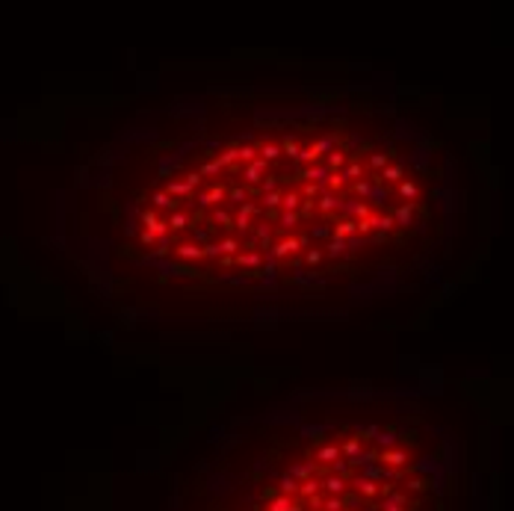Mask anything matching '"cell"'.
<instances>
[{"instance_id":"cell-1","label":"cell","mask_w":514,"mask_h":511,"mask_svg":"<svg viewBox=\"0 0 514 511\" xmlns=\"http://www.w3.org/2000/svg\"><path fill=\"white\" fill-rule=\"evenodd\" d=\"M142 224H145L148 234H154V236H160V240H166V234H168V224L160 222L154 210H145V213H142Z\"/></svg>"},{"instance_id":"cell-2","label":"cell","mask_w":514,"mask_h":511,"mask_svg":"<svg viewBox=\"0 0 514 511\" xmlns=\"http://www.w3.org/2000/svg\"><path fill=\"white\" fill-rule=\"evenodd\" d=\"M298 248H302V246H298V240H292V236H290V240H281V242H278V246H275V248H272V260H278V257H287V254H292V252H298Z\"/></svg>"},{"instance_id":"cell-3","label":"cell","mask_w":514,"mask_h":511,"mask_svg":"<svg viewBox=\"0 0 514 511\" xmlns=\"http://www.w3.org/2000/svg\"><path fill=\"white\" fill-rule=\"evenodd\" d=\"M340 458V446L337 444H328V446H322L320 452H316V461H322V464H331V461H337Z\"/></svg>"},{"instance_id":"cell-4","label":"cell","mask_w":514,"mask_h":511,"mask_svg":"<svg viewBox=\"0 0 514 511\" xmlns=\"http://www.w3.org/2000/svg\"><path fill=\"white\" fill-rule=\"evenodd\" d=\"M263 172H266V162H263V160H254V162H248V168H246V174H242V178H246L248 184H257Z\"/></svg>"},{"instance_id":"cell-5","label":"cell","mask_w":514,"mask_h":511,"mask_svg":"<svg viewBox=\"0 0 514 511\" xmlns=\"http://www.w3.org/2000/svg\"><path fill=\"white\" fill-rule=\"evenodd\" d=\"M298 204H302V195H298V192H287V195H281V207H284V213H296V210H298Z\"/></svg>"},{"instance_id":"cell-6","label":"cell","mask_w":514,"mask_h":511,"mask_svg":"<svg viewBox=\"0 0 514 511\" xmlns=\"http://www.w3.org/2000/svg\"><path fill=\"white\" fill-rule=\"evenodd\" d=\"M178 257H184V260H198L201 254V246H195V242H184L180 248H178Z\"/></svg>"},{"instance_id":"cell-7","label":"cell","mask_w":514,"mask_h":511,"mask_svg":"<svg viewBox=\"0 0 514 511\" xmlns=\"http://www.w3.org/2000/svg\"><path fill=\"white\" fill-rule=\"evenodd\" d=\"M354 230H358V222H349V219H346V222H340L337 228H334V236H337V240H346V236H352Z\"/></svg>"},{"instance_id":"cell-8","label":"cell","mask_w":514,"mask_h":511,"mask_svg":"<svg viewBox=\"0 0 514 511\" xmlns=\"http://www.w3.org/2000/svg\"><path fill=\"white\" fill-rule=\"evenodd\" d=\"M411 219H414V210H411V204H405V207H399V210L393 213V222H399V224H411Z\"/></svg>"},{"instance_id":"cell-9","label":"cell","mask_w":514,"mask_h":511,"mask_svg":"<svg viewBox=\"0 0 514 511\" xmlns=\"http://www.w3.org/2000/svg\"><path fill=\"white\" fill-rule=\"evenodd\" d=\"M302 178H310V184H316V180H325V178H328V168H325V166H314V168L302 172Z\"/></svg>"},{"instance_id":"cell-10","label":"cell","mask_w":514,"mask_h":511,"mask_svg":"<svg viewBox=\"0 0 514 511\" xmlns=\"http://www.w3.org/2000/svg\"><path fill=\"white\" fill-rule=\"evenodd\" d=\"M376 444H378L382 449H393L396 446V434H393V432H378V434H376Z\"/></svg>"},{"instance_id":"cell-11","label":"cell","mask_w":514,"mask_h":511,"mask_svg":"<svg viewBox=\"0 0 514 511\" xmlns=\"http://www.w3.org/2000/svg\"><path fill=\"white\" fill-rule=\"evenodd\" d=\"M399 178H402V168H399V166H387L384 172L376 174L372 180H399Z\"/></svg>"},{"instance_id":"cell-12","label":"cell","mask_w":514,"mask_h":511,"mask_svg":"<svg viewBox=\"0 0 514 511\" xmlns=\"http://www.w3.org/2000/svg\"><path fill=\"white\" fill-rule=\"evenodd\" d=\"M222 198H225V190H222V186H213L207 195H201V204L207 207V204H216V201H222Z\"/></svg>"},{"instance_id":"cell-13","label":"cell","mask_w":514,"mask_h":511,"mask_svg":"<svg viewBox=\"0 0 514 511\" xmlns=\"http://www.w3.org/2000/svg\"><path fill=\"white\" fill-rule=\"evenodd\" d=\"M370 224H372V228H378V230H390L396 222H393V216H372Z\"/></svg>"},{"instance_id":"cell-14","label":"cell","mask_w":514,"mask_h":511,"mask_svg":"<svg viewBox=\"0 0 514 511\" xmlns=\"http://www.w3.org/2000/svg\"><path fill=\"white\" fill-rule=\"evenodd\" d=\"M260 154H263V157H260L263 162L278 160V157H281V148H278V145H263V148H260Z\"/></svg>"},{"instance_id":"cell-15","label":"cell","mask_w":514,"mask_h":511,"mask_svg":"<svg viewBox=\"0 0 514 511\" xmlns=\"http://www.w3.org/2000/svg\"><path fill=\"white\" fill-rule=\"evenodd\" d=\"M166 195H168V198H172V195H190V186H186L184 180H174V184L166 186Z\"/></svg>"},{"instance_id":"cell-16","label":"cell","mask_w":514,"mask_h":511,"mask_svg":"<svg viewBox=\"0 0 514 511\" xmlns=\"http://www.w3.org/2000/svg\"><path fill=\"white\" fill-rule=\"evenodd\" d=\"M331 145H334V142H331V136H325V139H320L316 145H310V151H314V157H320L322 151H328V154H331V151H334Z\"/></svg>"},{"instance_id":"cell-17","label":"cell","mask_w":514,"mask_h":511,"mask_svg":"<svg viewBox=\"0 0 514 511\" xmlns=\"http://www.w3.org/2000/svg\"><path fill=\"white\" fill-rule=\"evenodd\" d=\"M216 246H219V254H228V257L240 248V242H236V240H222V242H216Z\"/></svg>"},{"instance_id":"cell-18","label":"cell","mask_w":514,"mask_h":511,"mask_svg":"<svg viewBox=\"0 0 514 511\" xmlns=\"http://www.w3.org/2000/svg\"><path fill=\"white\" fill-rule=\"evenodd\" d=\"M343 252H346V240H337V236H334V240L328 242V254L337 257V254H343Z\"/></svg>"},{"instance_id":"cell-19","label":"cell","mask_w":514,"mask_h":511,"mask_svg":"<svg viewBox=\"0 0 514 511\" xmlns=\"http://www.w3.org/2000/svg\"><path fill=\"white\" fill-rule=\"evenodd\" d=\"M254 154H257V151L252 148V145H242V148H236V157H240V160H246V162H254V160H257Z\"/></svg>"},{"instance_id":"cell-20","label":"cell","mask_w":514,"mask_h":511,"mask_svg":"<svg viewBox=\"0 0 514 511\" xmlns=\"http://www.w3.org/2000/svg\"><path fill=\"white\" fill-rule=\"evenodd\" d=\"M343 162H346V154L343 151H331L328 154V168H340Z\"/></svg>"},{"instance_id":"cell-21","label":"cell","mask_w":514,"mask_h":511,"mask_svg":"<svg viewBox=\"0 0 514 511\" xmlns=\"http://www.w3.org/2000/svg\"><path fill=\"white\" fill-rule=\"evenodd\" d=\"M399 192H402V198H417V184H414V180H405V184H402V186H399Z\"/></svg>"},{"instance_id":"cell-22","label":"cell","mask_w":514,"mask_h":511,"mask_svg":"<svg viewBox=\"0 0 514 511\" xmlns=\"http://www.w3.org/2000/svg\"><path fill=\"white\" fill-rule=\"evenodd\" d=\"M186 219H190L186 213H174V216H172V219H168L166 224H172L174 230H180V228H186Z\"/></svg>"},{"instance_id":"cell-23","label":"cell","mask_w":514,"mask_h":511,"mask_svg":"<svg viewBox=\"0 0 514 511\" xmlns=\"http://www.w3.org/2000/svg\"><path fill=\"white\" fill-rule=\"evenodd\" d=\"M320 207L328 213V210H334V207H340V201L334 198V195H322V201H320Z\"/></svg>"},{"instance_id":"cell-24","label":"cell","mask_w":514,"mask_h":511,"mask_svg":"<svg viewBox=\"0 0 514 511\" xmlns=\"http://www.w3.org/2000/svg\"><path fill=\"white\" fill-rule=\"evenodd\" d=\"M222 172V166H219V160H210V162H204V168L198 172V174H219Z\"/></svg>"},{"instance_id":"cell-25","label":"cell","mask_w":514,"mask_h":511,"mask_svg":"<svg viewBox=\"0 0 514 511\" xmlns=\"http://www.w3.org/2000/svg\"><path fill=\"white\" fill-rule=\"evenodd\" d=\"M236 160H240V157H236V148H230V151H225V154L219 157V166L225 168V166H230V162H236Z\"/></svg>"},{"instance_id":"cell-26","label":"cell","mask_w":514,"mask_h":511,"mask_svg":"<svg viewBox=\"0 0 514 511\" xmlns=\"http://www.w3.org/2000/svg\"><path fill=\"white\" fill-rule=\"evenodd\" d=\"M236 260H240V266H257V263H260V254L252 252V254H240Z\"/></svg>"},{"instance_id":"cell-27","label":"cell","mask_w":514,"mask_h":511,"mask_svg":"<svg viewBox=\"0 0 514 511\" xmlns=\"http://www.w3.org/2000/svg\"><path fill=\"white\" fill-rule=\"evenodd\" d=\"M154 204H157V207H174L178 201H172L166 192H157V195H154Z\"/></svg>"},{"instance_id":"cell-28","label":"cell","mask_w":514,"mask_h":511,"mask_svg":"<svg viewBox=\"0 0 514 511\" xmlns=\"http://www.w3.org/2000/svg\"><path fill=\"white\" fill-rule=\"evenodd\" d=\"M263 204L266 207H278L281 204V195L278 192H263Z\"/></svg>"},{"instance_id":"cell-29","label":"cell","mask_w":514,"mask_h":511,"mask_svg":"<svg viewBox=\"0 0 514 511\" xmlns=\"http://www.w3.org/2000/svg\"><path fill=\"white\" fill-rule=\"evenodd\" d=\"M358 174H360V162H352V166H349V168H346L340 178H343V180H352V178H358Z\"/></svg>"},{"instance_id":"cell-30","label":"cell","mask_w":514,"mask_h":511,"mask_svg":"<svg viewBox=\"0 0 514 511\" xmlns=\"http://www.w3.org/2000/svg\"><path fill=\"white\" fill-rule=\"evenodd\" d=\"M349 210H352L354 216H360V219H366V216H370V207H366V204H352Z\"/></svg>"},{"instance_id":"cell-31","label":"cell","mask_w":514,"mask_h":511,"mask_svg":"<svg viewBox=\"0 0 514 511\" xmlns=\"http://www.w3.org/2000/svg\"><path fill=\"white\" fill-rule=\"evenodd\" d=\"M370 162H372V168H384V166H387V154H372Z\"/></svg>"},{"instance_id":"cell-32","label":"cell","mask_w":514,"mask_h":511,"mask_svg":"<svg viewBox=\"0 0 514 511\" xmlns=\"http://www.w3.org/2000/svg\"><path fill=\"white\" fill-rule=\"evenodd\" d=\"M354 192H358V195H370V192H372V184H370V180H360V184H354Z\"/></svg>"},{"instance_id":"cell-33","label":"cell","mask_w":514,"mask_h":511,"mask_svg":"<svg viewBox=\"0 0 514 511\" xmlns=\"http://www.w3.org/2000/svg\"><path fill=\"white\" fill-rule=\"evenodd\" d=\"M296 222H298V213H284V216H281V224H284V228H292Z\"/></svg>"},{"instance_id":"cell-34","label":"cell","mask_w":514,"mask_h":511,"mask_svg":"<svg viewBox=\"0 0 514 511\" xmlns=\"http://www.w3.org/2000/svg\"><path fill=\"white\" fill-rule=\"evenodd\" d=\"M284 154H290V157H298V145H296V142H284Z\"/></svg>"},{"instance_id":"cell-35","label":"cell","mask_w":514,"mask_h":511,"mask_svg":"<svg viewBox=\"0 0 514 511\" xmlns=\"http://www.w3.org/2000/svg\"><path fill=\"white\" fill-rule=\"evenodd\" d=\"M343 184H346V180H343L340 174H328V186H334V190H340Z\"/></svg>"},{"instance_id":"cell-36","label":"cell","mask_w":514,"mask_h":511,"mask_svg":"<svg viewBox=\"0 0 514 511\" xmlns=\"http://www.w3.org/2000/svg\"><path fill=\"white\" fill-rule=\"evenodd\" d=\"M236 228H242V230L248 228V213H242V210L236 213Z\"/></svg>"},{"instance_id":"cell-37","label":"cell","mask_w":514,"mask_h":511,"mask_svg":"<svg viewBox=\"0 0 514 511\" xmlns=\"http://www.w3.org/2000/svg\"><path fill=\"white\" fill-rule=\"evenodd\" d=\"M198 180H201V174H198V172H190V174H186V180H184V184H186V186H190V190H192L195 184H198Z\"/></svg>"},{"instance_id":"cell-38","label":"cell","mask_w":514,"mask_h":511,"mask_svg":"<svg viewBox=\"0 0 514 511\" xmlns=\"http://www.w3.org/2000/svg\"><path fill=\"white\" fill-rule=\"evenodd\" d=\"M230 198H234V201H240V204H242V201H248V198H246V190H240V186H236V190H230Z\"/></svg>"},{"instance_id":"cell-39","label":"cell","mask_w":514,"mask_h":511,"mask_svg":"<svg viewBox=\"0 0 514 511\" xmlns=\"http://www.w3.org/2000/svg\"><path fill=\"white\" fill-rule=\"evenodd\" d=\"M257 240L269 242V228H266V224H260V228H257Z\"/></svg>"},{"instance_id":"cell-40","label":"cell","mask_w":514,"mask_h":511,"mask_svg":"<svg viewBox=\"0 0 514 511\" xmlns=\"http://www.w3.org/2000/svg\"><path fill=\"white\" fill-rule=\"evenodd\" d=\"M316 192H320V186H316V184H308V186H304V198H314Z\"/></svg>"},{"instance_id":"cell-41","label":"cell","mask_w":514,"mask_h":511,"mask_svg":"<svg viewBox=\"0 0 514 511\" xmlns=\"http://www.w3.org/2000/svg\"><path fill=\"white\" fill-rule=\"evenodd\" d=\"M139 240H142V242H145V246H151V242H154V240H157V236H154V234H148V230H142V234H139Z\"/></svg>"},{"instance_id":"cell-42","label":"cell","mask_w":514,"mask_h":511,"mask_svg":"<svg viewBox=\"0 0 514 511\" xmlns=\"http://www.w3.org/2000/svg\"><path fill=\"white\" fill-rule=\"evenodd\" d=\"M263 272H266V275H269V278H272V275H275V260H272V257H269V260H266V266H263Z\"/></svg>"},{"instance_id":"cell-43","label":"cell","mask_w":514,"mask_h":511,"mask_svg":"<svg viewBox=\"0 0 514 511\" xmlns=\"http://www.w3.org/2000/svg\"><path fill=\"white\" fill-rule=\"evenodd\" d=\"M370 228H372V224H370V219H360V222H358V230H360V234H366Z\"/></svg>"},{"instance_id":"cell-44","label":"cell","mask_w":514,"mask_h":511,"mask_svg":"<svg viewBox=\"0 0 514 511\" xmlns=\"http://www.w3.org/2000/svg\"><path fill=\"white\" fill-rule=\"evenodd\" d=\"M320 260H322L320 252H308V263H320Z\"/></svg>"},{"instance_id":"cell-45","label":"cell","mask_w":514,"mask_h":511,"mask_svg":"<svg viewBox=\"0 0 514 511\" xmlns=\"http://www.w3.org/2000/svg\"><path fill=\"white\" fill-rule=\"evenodd\" d=\"M216 222H219V224H230V216H228V213H216Z\"/></svg>"},{"instance_id":"cell-46","label":"cell","mask_w":514,"mask_h":511,"mask_svg":"<svg viewBox=\"0 0 514 511\" xmlns=\"http://www.w3.org/2000/svg\"><path fill=\"white\" fill-rule=\"evenodd\" d=\"M370 195H372L376 201H382V198H387V192H384V190H376V192H370Z\"/></svg>"}]
</instances>
